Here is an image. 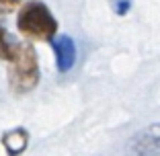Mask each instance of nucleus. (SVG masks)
<instances>
[{
  "label": "nucleus",
  "mask_w": 160,
  "mask_h": 156,
  "mask_svg": "<svg viewBox=\"0 0 160 156\" xmlns=\"http://www.w3.org/2000/svg\"><path fill=\"white\" fill-rule=\"evenodd\" d=\"M17 29L29 41H52L58 35V19L41 0H25L17 10Z\"/></svg>",
  "instance_id": "1"
},
{
  "label": "nucleus",
  "mask_w": 160,
  "mask_h": 156,
  "mask_svg": "<svg viewBox=\"0 0 160 156\" xmlns=\"http://www.w3.org/2000/svg\"><path fill=\"white\" fill-rule=\"evenodd\" d=\"M8 88L14 95H27L37 88L41 70H39V56L31 41H19L17 53L8 64Z\"/></svg>",
  "instance_id": "2"
},
{
  "label": "nucleus",
  "mask_w": 160,
  "mask_h": 156,
  "mask_svg": "<svg viewBox=\"0 0 160 156\" xmlns=\"http://www.w3.org/2000/svg\"><path fill=\"white\" fill-rule=\"evenodd\" d=\"M127 156H160V123H150L127 142Z\"/></svg>",
  "instance_id": "3"
},
{
  "label": "nucleus",
  "mask_w": 160,
  "mask_h": 156,
  "mask_svg": "<svg viewBox=\"0 0 160 156\" xmlns=\"http://www.w3.org/2000/svg\"><path fill=\"white\" fill-rule=\"evenodd\" d=\"M52 49L56 56V68L60 74H66L76 64V43L70 35H56L52 39Z\"/></svg>",
  "instance_id": "4"
},
{
  "label": "nucleus",
  "mask_w": 160,
  "mask_h": 156,
  "mask_svg": "<svg viewBox=\"0 0 160 156\" xmlns=\"http://www.w3.org/2000/svg\"><path fill=\"white\" fill-rule=\"evenodd\" d=\"M6 156H21L29 146V132L25 128H12L2 136Z\"/></svg>",
  "instance_id": "5"
},
{
  "label": "nucleus",
  "mask_w": 160,
  "mask_h": 156,
  "mask_svg": "<svg viewBox=\"0 0 160 156\" xmlns=\"http://www.w3.org/2000/svg\"><path fill=\"white\" fill-rule=\"evenodd\" d=\"M17 45H19V41L0 25V60L6 62V64H10L12 58H14V53H17Z\"/></svg>",
  "instance_id": "6"
},
{
  "label": "nucleus",
  "mask_w": 160,
  "mask_h": 156,
  "mask_svg": "<svg viewBox=\"0 0 160 156\" xmlns=\"http://www.w3.org/2000/svg\"><path fill=\"white\" fill-rule=\"evenodd\" d=\"M25 0H0V14H8V13H14L23 6Z\"/></svg>",
  "instance_id": "7"
},
{
  "label": "nucleus",
  "mask_w": 160,
  "mask_h": 156,
  "mask_svg": "<svg viewBox=\"0 0 160 156\" xmlns=\"http://www.w3.org/2000/svg\"><path fill=\"white\" fill-rule=\"evenodd\" d=\"M129 0H119L117 4H115V10H117V14H125L127 10H129Z\"/></svg>",
  "instance_id": "8"
}]
</instances>
